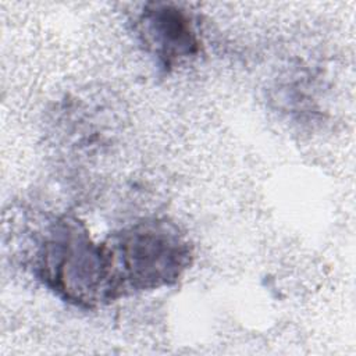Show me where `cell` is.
I'll use <instances>...</instances> for the list:
<instances>
[{
  "label": "cell",
  "mask_w": 356,
  "mask_h": 356,
  "mask_svg": "<svg viewBox=\"0 0 356 356\" xmlns=\"http://www.w3.org/2000/svg\"><path fill=\"white\" fill-rule=\"evenodd\" d=\"M102 242L113 302L171 286L192 264L193 249L189 239L167 218H142Z\"/></svg>",
  "instance_id": "1"
},
{
  "label": "cell",
  "mask_w": 356,
  "mask_h": 356,
  "mask_svg": "<svg viewBox=\"0 0 356 356\" xmlns=\"http://www.w3.org/2000/svg\"><path fill=\"white\" fill-rule=\"evenodd\" d=\"M33 271L60 299L83 309L113 302L103 242L75 216L51 220L35 241Z\"/></svg>",
  "instance_id": "2"
},
{
  "label": "cell",
  "mask_w": 356,
  "mask_h": 356,
  "mask_svg": "<svg viewBox=\"0 0 356 356\" xmlns=\"http://www.w3.org/2000/svg\"><path fill=\"white\" fill-rule=\"evenodd\" d=\"M135 29L140 44L165 72L191 61L200 51L192 17L178 6L146 4L136 18Z\"/></svg>",
  "instance_id": "3"
}]
</instances>
